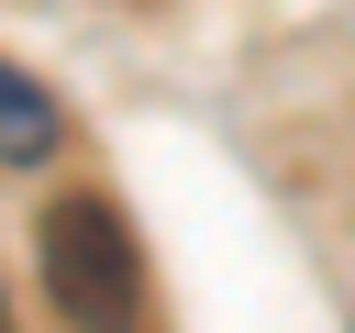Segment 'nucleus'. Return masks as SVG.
<instances>
[{"mask_svg": "<svg viewBox=\"0 0 355 333\" xmlns=\"http://www.w3.org/2000/svg\"><path fill=\"white\" fill-rule=\"evenodd\" d=\"M33 278H44V311H55L67 333H133V311H144L133 222H122L100 189L44 200V222H33Z\"/></svg>", "mask_w": 355, "mask_h": 333, "instance_id": "obj_1", "label": "nucleus"}, {"mask_svg": "<svg viewBox=\"0 0 355 333\" xmlns=\"http://www.w3.org/2000/svg\"><path fill=\"white\" fill-rule=\"evenodd\" d=\"M0 155H11V166H44V155H55V100H44V78H22V67L0 78Z\"/></svg>", "mask_w": 355, "mask_h": 333, "instance_id": "obj_2", "label": "nucleus"}]
</instances>
